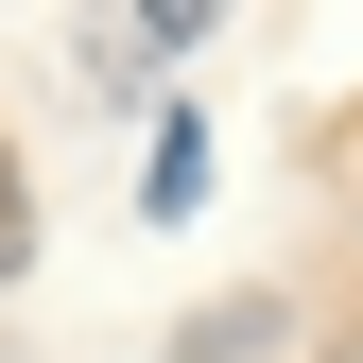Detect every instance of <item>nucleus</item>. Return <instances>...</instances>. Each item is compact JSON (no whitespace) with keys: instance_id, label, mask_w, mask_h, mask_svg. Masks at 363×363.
Returning <instances> with one entry per match:
<instances>
[{"instance_id":"nucleus-1","label":"nucleus","mask_w":363,"mask_h":363,"mask_svg":"<svg viewBox=\"0 0 363 363\" xmlns=\"http://www.w3.org/2000/svg\"><path fill=\"white\" fill-rule=\"evenodd\" d=\"M294 346V311L277 294H225V311H191V363H277Z\"/></svg>"},{"instance_id":"nucleus-2","label":"nucleus","mask_w":363,"mask_h":363,"mask_svg":"<svg viewBox=\"0 0 363 363\" xmlns=\"http://www.w3.org/2000/svg\"><path fill=\"white\" fill-rule=\"evenodd\" d=\"M35 259V208H18V156H0V277Z\"/></svg>"}]
</instances>
